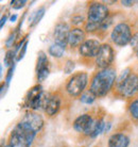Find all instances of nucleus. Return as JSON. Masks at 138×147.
<instances>
[{"label": "nucleus", "mask_w": 138, "mask_h": 147, "mask_svg": "<svg viewBox=\"0 0 138 147\" xmlns=\"http://www.w3.org/2000/svg\"><path fill=\"white\" fill-rule=\"evenodd\" d=\"M66 51H67V47L62 46L60 44H56V43H53V44H51L48 47V55L58 60L62 59Z\"/></svg>", "instance_id": "obj_19"}, {"label": "nucleus", "mask_w": 138, "mask_h": 147, "mask_svg": "<svg viewBox=\"0 0 138 147\" xmlns=\"http://www.w3.org/2000/svg\"><path fill=\"white\" fill-rule=\"evenodd\" d=\"M101 44L98 38H87L81 45L78 49V61L81 65L87 68H94V63Z\"/></svg>", "instance_id": "obj_7"}, {"label": "nucleus", "mask_w": 138, "mask_h": 147, "mask_svg": "<svg viewBox=\"0 0 138 147\" xmlns=\"http://www.w3.org/2000/svg\"><path fill=\"white\" fill-rule=\"evenodd\" d=\"M135 70V67L133 65H130V66L125 67L121 73L118 75V77L116 79V83H115V86H114L113 91L111 93V95L113 96L114 98L116 99H120V96H121V91H122V88H123L124 83L127 82V78L131 76V74Z\"/></svg>", "instance_id": "obj_16"}, {"label": "nucleus", "mask_w": 138, "mask_h": 147, "mask_svg": "<svg viewBox=\"0 0 138 147\" xmlns=\"http://www.w3.org/2000/svg\"><path fill=\"white\" fill-rule=\"evenodd\" d=\"M107 115H109V113L106 112V110L103 107H101V106L94 107V117H92L90 125L83 134H81L79 136V139H81V140L96 139L99 134L104 132Z\"/></svg>", "instance_id": "obj_8"}, {"label": "nucleus", "mask_w": 138, "mask_h": 147, "mask_svg": "<svg viewBox=\"0 0 138 147\" xmlns=\"http://www.w3.org/2000/svg\"><path fill=\"white\" fill-rule=\"evenodd\" d=\"M49 92H45L42 84H35L28 90L23 97V107L31 111H38L44 108Z\"/></svg>", "instance_id": "obj_9"}, {"label": "nucleus", "mask_w": 138, "mask_h": 147, "mask_svg": "<svg viewBox=\"0 0 138 147\" xmlns=\"http://www.w3.org/2000/svg\"><path fill=\"white\" fill-rule=\"evenodd\" d=\"M137 20L138 18H136L135 16H127L125 18L120 19V22L115 24L109 33V43L120 48L130 45L133 34L138 29Z\"/></svg>", "instance_id": "obj_3"}, {"label": "nucleus", "mask_w": 138, "mask_h": 147, "mask_svg": "<svg viewBox=\"0 0 138 147\" xmlns=\"http://www.w3.org/2000/svg\"><path fill=\"white\" fill-rule=\"evenodd\" d=\"M111 13L112 10L103 1H88L86 4V16L89 24L100 26Z\"/></svg>", "instance_id": "obj_10"}, {"label": "nucleus", "mask_w": 138, "mask_h": 147, "mask_svg": "<svg viewBox=\"0 0 138 147\" xmlns=\"http://www.w3.org/2000/svg\"><path fill=\"white\" fill-rule=\"evenodd\" d=\"M125 111L133 125L138 126V95L125 101Z\"/></svg>", "instance_id": "obj_17"}, {"label": "nucleus", "mask_w": 138, "mask_h": 147, "mask_svg": "<svg viewBox=\"0 0 138 147\" xmlns=\"http://www.w3.org/2000/svg\"><path fill=\"white\" fill-rule=\"evenodd\" d=\"M133 133V124L130 119H124L117 124L107 139V147H129Z\"/></svg>", "instance_id": "obj_6"}, {"label": "nucleus", "mask_w": 138, "mask_h": 147, "mask_svg": "<svg viewBox=\"0 0 138 147\" xmlns=\"http://www.w3.org/2000/svg\"><path fill=\"white\" fill-rule=\"evenodd\" d=\"M76 67V62L71 58H66L63 63V71L65 74H73V69Z\"/></svg>", "instance_id": "obj_21"}, {"label": "nucleus", "mask_w": 138, "mask_h": 147, "mask_svg": "<svg viewBox=\"0 0 138 147\" xmlns=\"http://www.w3.org/2000/svg\"><path fill=\"white\" fill-rule=\"evenodd\" d=\"M28 4L27 0H13L10 2V7L14 10H21L22 7H25Z\"/></svg>", "instance_id": "obj_22"}, {"label": "nucleus", "mask_w": 138, "mask_h": 147, "mask_svg": "<svg viewBox=\"0 0 138 147\" xmlns=\"http://www.w3.org/2000/svg\"><path fill=\"white\" fill-rule=\"evenodd\" d=\"M115 58H116V52H115L113 45L109 42L102 43L101 48H100L97 59H96L94 70L106 69V68L115 65Z\"/></svg>", "instance_id": "obj_11"}, {"label": "nucleus", "mask_w": 138, "mask_h": 147, "mask_svg": "<svg viewBox=\"0 0 138 147\" xmlns=\"http://www.w3.org/2000/svg\"><path fill=\"white\" fill-rule=\"evenodd\" d=\"M86 35L87 34L84 31L83 28H71L70 33H69L67 50L70 53H74L76 51H78V49L80 48L81 45L87 40Z\"/></svg>", "instance_id": "obj_14"}, {"label": "nucleus", "mask_w": 138, "mask_h": 147, "mask_svg": "<svg viewBox=\"0 0 138 147\" xmlns=\"http://www.w3.org/2000/svg\"><path fill=\"white\" fill-rule=\"evenodd\" d=\"M92 117H94V108H91L89 111L79 115V116L73 121V123H72L73 130H74L76 133H79L80 136L83 134V133L87 130L89 125H90L91 121H92Z\"/></svg>", "instance_id": "obj_15"}, {"label": "nucleus", "mask_w": 138, "mask_h": 147, "mask_svg": "<svg viewBox=\"0 0 138 147\" xmlns=\"http://www.w3.org/2000/svg\"><path fill=\"white\" fill-rule=\"evenodd\" d=\"M7 19H9V11H7L4 14H2V16H1V22H0V28H1V29L4 27L5 22H7Z\"/></svg>", "instance_id": "obj_27"}, {"label": "nucleus", "mask_w": 138, "mask_h": 147, "mask_svg": "<svg viewBox=\"0 0 138 147\" xmlns=\"http://www.w3.org/2000/svg\"><path fill=\"white\" fill-rule=\"evenodd\" d=\"M89 84V75L87 71L78 70L76 73L71 74L63 83V91L68 97V99L73 102L74 100L79 99L88 88Z\"/></svg>", "instance_id": "obj_4"}, {"label": "nucleus", "mask_w": 138, "mask_h": 147, "mask_svg": "<svg viewBox=\"0 0 138 147\" xmlns=\"http://www.w3.org/2000/svg\"><path fill=\"white\" fill-rule=\"evenodd\" d=\"M63 147H67V146H66V145H65V146H63Z\"/></svg>", "instance_id": "obj_32"}, {"label": "nucleus", "mask_w": 138, "mask_h": 147, "mask_svg": "<svg viewBox=\"0 0 138 147\" xmlns=\"http://www.w3.org/2000/svg\"><path fill=\"white\" fill-rule=\"evenodd\" d=\"M81 147H86V146H81Z\"/></svg>", "instance_id": "obj_33"}, {"label": "nucleus", "mask_w": 138, "mask_h": 147, "mask_svg": "<svg viewBox=\"0 0 138 147\" xmlns=\"http://www.w3.org/2000/svg\"><path fill=\"white\" fill-rule=\"evenodd\" d=\"M28 44H29V40L25 42L23 46L20 48V50H19L18 55H17V58H16V62H19V61H21L23 59V57L25 55V51H27V48H28Z\"/></svg>", "instance_id": "obj_25"}, {"label": "nucleus", "mask_w": 138, "mask_h": 147, "mask_svg": "<svg viewBox=\"0 0 138 147\" xmlns=\"http://www.w3.org/2000/svg\"><path fill=\"white\" fill-rule=\"evenodd\" d=\"M119 2H120V4L124 7H134L136 3H138L137 0H121Z\"/></svg>", "instance_id": "obj_26"}, {"label": "nucleus", "mask_w": 138, "mask_h": 147, "mask_svg": "<svg viewBox=\"0 0 138 147\" xmlns=\"http://www.w3.org/2000/svg\"><path fill=\"white\" fill-rule=\"evenodd\" d=\"M136 95H138V70H134L131 76L127 78L121 91L120 99L127 101Z\"/></svg>", "instance_id": "obj_13"}, {"label": "nucleus", "mask_w": 138, "mask_h": 147, "mask_svg": "<svg viewBox=\"0 0 138 147\" xmlns=\"http://www.w3.org/2000/svg\"><path fill=\"white\" fill-rule=\"evenodd\" d=\"M45 13H46V7L44 4L40 5L35 12H33L32 16L29 18V29H33L38 25L42 20V18L44 17Z\"/></svg>", "instance_id": "obj_18"}, {"label": "nucleus", "mask_w": 138, "mask_h": 147, "mask_svg": "<svg viewBox=\"0 0 138 147\" xmlns=\"http://www.w3.org/2000/svg\"><path fill=\"white\" fill-rule=\"evenodd\" d=\"M1 147H10L9 145H7V143L4 144V141L2 140V143H1Z\"/></svg>", "instance_id": "obj_30"}, {"label": "nucleus", "mask_w": 138, "mask_h": 147, "mask_svg": "<svg viewBox=\"0 0 138 147\" xmlns=\"http://www.w3.org/2000/svg\"><path fill=\"white\" fill-rule=\"evenodd\" d=\"M96 99H97V97H96L92 93L89 92L88 90H86V91L81 95L80 98H79L80 102L85 103V105H92V103L96 101Z\"/></svg>", "instance_id": "obj_20"}, {"label": "nucleus", "mask_w": 138, "mask_h": 147, "mask_svg": "<svg viewBox=\"0 0 138 147\" xmlns=\"http://www.w3.org/2000/svg\"><path fill=\"white\" fill-rule=\"evenodd\" d=\"M40 134L28 121L20 118L9 133L7 143L10 147H36Z\"/></svg>", "instance_id": "obj_2"}, {"label": "nucleus", "mask_w": 138, "mask_h": 147, "mask_svg": "<svg viewBox=\"0 0 138 147\" xmlns=\"http://www.w3.org/2000/svg\"><path fill=\"white\" fill-rule=\"evenodd\" d=\"M116 65L106 69L94 70L89 77V84L87 90L92 93L97 98H104L111 95L117 79Z\"/></svg>", "instance_id": "obj_1"}, {"label": "nucleus", "mask_w": 138, "mask_h": 147, "mask_svg": "<svg viewBox=\"0 0 138 147\" xmlns=\"http://www.w3.org/2000/svg\"><path fill=\"white\" fill-rule=\"evenodd\" d=\"M70 30H71V26L68 22H65V20H58L55 24L54 29H53V34H52L54 43L67 47Z\"/></svg>", "instance_id": "obj_12"}, {"label": "nucleus", "mask_w": 138, "mask_h": 147, "mask_svg": "<svg viewBox=\"0 0 138 147\" xmlns=\"http://www.w3.org/2000/svg\"><path fill=\"white\" fill-rule=\"evenodd\" d=\"M72 102L68 99V97L63 91L62 86L60 85L56 90L48 93L43 110H44L46 117L53 118L58 116L60 112L64 110L67 106L69 107V105Z\"/></svg>", "instance_id": "obj_5"}, {"label": "nucleus", "mask_w": 138, "mask_h": 147, "mask_svg": "<svg viewBox=\"0 0 138 147\" xmlns=\"http://www.w3.org/2000/svg\"><path fill=\"white\" fill-rule=\"evenodd\" d=\"M14 70H15V64H13L11 67L7 68V74H5V78H4V80H3L7 85H10V82H11L12 78L14 76Z\"/></svg>", "instance_id": "obj_24"}, {"label": "nucleus", "mask_w": 138, "mask_h": 147, "mask_svg": "<svg viewBox=\"0 0 138 147\" xmlns=\"http://www.w3.org/2000/svg\"><path fill=\"white\" fill-rule=\"evenodd\" d=\"M7 88H9V85L4 81H2L1 82V98H3L4 96H5V94L7 92Z\"/></svg>", "instance_id": "obj_28"}, {"label": "nucleus", "mask_w": 138, "mask_h": 147, "mask_svg": "<svg viewBox=\"0 0 138 147\" xmlns=\"http://www.w3.org/2000/svg\"><path fill=\"white\" fill-rule=\"evenodd\" d=\"M136 58H137V59H138V51L136 52Z\"/></svg>", "instance_id": "obj_31"}, {"label": "nucleus", "mask_w": 138, "mask_h": 147, "mask_svg": "<svg viewBox=\"0 0 138 147\" xmlns=\"http://www.w3.org/2000/svg\"><path fill=\"white\" fill-rule=\"evenodd\" d=\"M130 46H131L133 52L136 55V52L138 51V29L133 34V37H132L131 42H130Z\"/></svg>", "instance_id": "obj_23"}, {"label": "nucleus", "mask_w": 138, "mask_h": 147, "mask_svg": "<svg viewBox=\"0 0 138 147\" xmlns=\"http://www.w3.org/2000/svg\"><path fill=\"white\" fill-rule=\"evenodd\" d=\"M16 19H17V14H14V15H12V16H11V18H10V22H16Z\"/></svg>", "instance_id": "obj_29"}]
</instances>
